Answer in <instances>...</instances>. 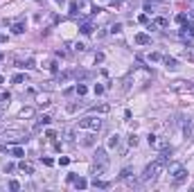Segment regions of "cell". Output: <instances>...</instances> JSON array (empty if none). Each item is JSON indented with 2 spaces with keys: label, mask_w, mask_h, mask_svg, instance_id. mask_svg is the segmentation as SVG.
<instances>
[{
  "label": "cell",
  "mask_w": 194,
  "mask_h": 192,
  "mask_svg": "<svg viewBox=\"0 0 194 192\" xmlns=\"http://www.w3.org/2000/svg\"><path fill=\"white\" fill-rule=\"evenodd\" d=\"M102 61H104V54L97 52V54H95V63H102Z\"/></svg>",
  "instance_id": "cell-37"
},
{
  "label": "cell",
  "mask_w": 194,
  "mask_h": 192,
  "mask_svg": "<svg viewBox=\"0 0 194 192\" xmlns=\"http://www.w3.org/2000/svg\"><path fill=\"white\" fill-rule=\"evenodd\" d=\"M68 163H70V158H66V156L59 158V165H68Z\"/></svg>",
  "instance_id": "cell-39"
},
{
  "label": "cell",
  "mask_w": 194,
  "mask_h": 192,
  "mask_svg": "<svg viewBox=\"0 0 194 192\" xmlns=\"http://www.w3.org/2000/svg\"><path fill=\"white\" fill-rule=\"evenodd\" d=\"M75 185H77V188H79V190H84V188H86V185H88V183H86L84 179H75Z\"/></svg>",
  "instance_id": "cell-26"
},
{
  "label": "cell",
  "mask_w": 194,
  "mask_h": 192,
  "mask_svg": "<svg viewBox=\"0 0 194 192\" xmlns=\"http://www.w3.org/2000/svg\"><path fill=\"white\" fill-rule=\"evenodd\" d=\"M18 167H20V172H25V174H32V172H34V167L29 165V163H25V160H23Z\"/></svg>",
  "instance_id": "cell-13"
},
{
  "label": "cell",
  "mask_w": 194,
  "mask_h": 192,
  "mask_svg": "<svg viewBox=\"0 0 194 192\" xmlns=\"http://www.w3.org/2000/svg\"><path fill=\"white\" fill-rule=\"evenodd\" d=\"M86 90H88V88H86L84 84H77V86H75V93H77V95H86Z\"/></svg>",
  "instance_id": "cell-15"
},
{
  "label": "cell",
  "mask_w": 194,
  "mask_h": 192,
  "mask_svg": "<svg viewBox=\"0 0 194 192\" xmlns=\"http://www.w3.org/2000/svg\"><path fill=\"white\" fill-rule=\"evenodd\" d=\"M63 136H66L68 142H72V140H75V131H72V129H66V131H63Z\"/></svg>",
  "instance_id": "cell-16"
},
{
  "label": "cell",
  "mask_w": 194,
  "mask_h": 192,
  "mask_svg": "<svg viewBox=\"0 0 194 192\" xmlns=\"http://www.w3.org/2000/svg\"><path fill=\"white\" fill-rule=\"evenodd\" d=\"M32 115H34L32 106H23V109H20V118H23V120H25V118H32Z\"/></svg>",
  "instance_id": "cell-12"
},
{
  "label": "cell",
  "mask_w": 194,
  "mask_h": 192,
  "mask_svg": "<svg viewBox=\"0 0 194 192\" xmlns=\"http://www.w3.org/2000/svg\"><path fill=\"white\" fill-rule=\"evenodd\" d=\"M50 115H41V118H39V122H36V127H34V131H41L43 127H45V124H50Z\"/></svg>",
  "instance_id": "cell-6"
},
{
  "label": "cell",
  "mask_w": 194,
  "mask_h": 192,
  "mask_svg": "<svg viewBox=\"0 0 194 192\" xmlns=\"http://www.w3.org/2000/svg\"><path fill=\"white\" fill-rule=\"evenodd\" d=\"M54 2H63V0H54Z\"/></svg>",
  "instance_id": "cell-41"
},
{
  "label": "cell",
  "mask_w": 194,
  "mask_h": 192,
  "mask_svg": "<svg viewBox=\"0 0 194 192\" xmlns=\"http://www.w3.org/2000/svg\"><path fill=\"white\" fill-rule=\"evenodd\" d=\"M185 20H187V16H185V14H178V16H176V23H181V25H183Z\"/></svg>",
  "instance_id": "cell-33"
},
{
  "label": "cell",
  "mask_w": 194,
  "mask_h": 192,
  "mask_svg": "<svg viewBox=\"0 0 194 192\" xmlns=\"http://www.w3.org/2000/svg\"><path fill=\"white\" fill-rule=\"evenodd\" d=\"M169 156H172V149H167V147H165V149L160 151V156H158V158H162V160L167 163V158H169Z\"/></svg>",
  "instance_id": "cell-17"
},
{
  "label": "cell",
  "mask_w": 194,
  "mask_h": 192,
  "mask_svg": "<svg viewBox=\"0 0 194 192\" xmlns=\"http://www.w3.org/2000/svg\"><path fill=\"white\" fill-rule=\"evenodd\" d=\"M106 160H109V158H106V151H104V149H97V151H95V163L106 165Z\"/></svg>",
  "instance_id": "cell-7"
},
{
  "label": "cell",
  "mask_w": 194,
  "mask_h": 192,
  "mask_svg": "<svg viewBox=\"0 0 194 192\" xmlns=\"http://www.w3.org/2000/svg\"><path fill=\"white\" fill-rule=\"evenodd\" d=\"M185 57H187V59H192V61H194V50H185Z\"/></svg>",
  "instance_id": "cell-38"
},
{
  "label": "cell",
  "mask_w": 194,
  "mask_h": 192,
  "mask_svg": "<svg viewBox=\"0 0 194 192\" xmlns=\"http://www.w3.org/2000/svg\"><path fill=\"white\" fill-rule=\"evenodd\" d=\"M93 185H95V188H106L109 183H106V181H99V179L95 176V179H93Z\"/></svg>",
  "instance_id": "cell-21"
},
{
  "label": "cell",
  "mask_w": 194,
  "mask_h": 192,
  "mask_svg": "<svg viewBox=\"0 0 194 192\" xmlns=\"http://www.w3.org/2000/svg\"><path fill=\"white\" fill-rule=\"evenodd\" d=\"M77 5H79V14H84V16H88V14H93V11H95V7H93L90 0H79Z\"/></svg>",
  "instance_id": "cell-4"
},
{
  "label": "cell",
  "mask_w": 194,
  "mask_h": 192,
  "mask_svg": "<svg viewBox=\"0 0 194 192\" xmlns=\"http://www.w3.org/2000/svg\"><path fill=\"white\" fill-rule=\"evenodd\" d=\"M162 170H165V160H162V158H156L153 163L147 165V170H144V174H142V181H153Z\"/></svg>",
  "instance_id": "cell-1"
},
{
  "label": "cell",
  "mask_w": 194,
  "mask_h": 192,
  "mask_svg": "<svg viewBox=\"0 0 194 192\" xmlns=\"http://www.w3.org/2000/svg\"><path fill=\"white\" fill-rule=\"evenodd\" d=\"M135 43L147 45V43H151V39H149V34H135Z\"/></svg>",
  "instance_id": "cell-8"
},
{
  "label": "cell",
  "mask_w": 194,
  "mask_h": 192,
  "mask_svg": "<svg viewBox=\"0 0 194 192\" xmlns=\"http://www.w3.org/2000/svg\"><path fill=\"white\" fill-rule=\"evenodd\" d=\"M111 2H115V0H111Z\"/></svg>",
  "instance_id": "cell-42"
},
{
  "label": "cell",
  "mask_w": 194,
  "mask_h": 192,
  "mask_svg": "<svg viewBox=\"0 0 194 192\" xmlns=\"http://www.w3.org/2000/svg\"><path fill=\"white\" fill-rule=\"evenodd\" d=\"M20 66H23L25 70H32V68H36V63H34V59H27V61H25V63H20Z\"/></svg>",
  "instance_id": "cell-18"
},
{
  "label": "cell",
  "mask_w": 194,
  "mask_h": 192,
  "mask_svg": "<svg viewBox=\"0 0 194 192\" xmlns=\"http://www.w3.org/2000/svg\"><path fill=\"white\" fill-rule=\"evenodd\" d=\"M192 131H194V120H187V122L183 124V133L190 138V136H192Z\"/></svg>",
  "instance_id": "cell-10"
},
{
  "label": "cell",
  "mask_w": 194,
  "mask_h": 192,
  "mask_svg": "<svg viewBox=\"0 0 194 192\" xmlns=\"http://www.w3.org/2000/svg\"><path fill=\"white\" fill-rule=\"evenodd\" d=\"M153 5H156V0H144V11H151Z\"/></svg>",
  "instance_id": "cell-22"
},
{
  "label": "cell",
  "mask_w": 194,
  "mask_h": 192,
  "mask_svg": "<svg viewBox=\"0 0 194 192\" xmlns=\"http://www.w3.org/2000/svg\"><path fill=\"white\" fill-rule=\"evenodd\" d=\"M165 63H167V68H169V70L176 68V59H169V57H167V59H165Z\"/></svg>",
  "instance_id": "cell-27"
},
{
  "label": "cell",
  "mask_w": 194,
  "mask_h": 192,
  "mask_svg": "<svg viewBox=\"0 0 194 192\" xmlns=\"http://www.w3.org/2000/svg\"><path fill=\"white\" fill-rule=\"evenodd\" d=\"M129 145H131V147H135V145H138V136H135V133H131V136H129Z\"/></svg>",
  "instance_id": "cell-29"
},
{
  "label": "cell",
  "mask_w": 194,
  "mask_h": 192,
  "mask_svg": "<svg viewBox=\"0 0 194 192\" xmlns=\"http://www.w3.org/2000/svg\"><path fill=\"white\" fill-rule=\"evenodd\" d=\"M41 160H43V165H48V167H52V165H54V160H52V158H48V156H45V158H41Z\"/></svg>",
  "instance_id": "cell-32"
},
{
  "label": "cell",
  "mask_w": 194,
  "mask_h": 192,
  "mask_svg": "<svg viewBox=\"0 0 194 192\" xmlns=\"http://www.w3.org/2000/svg\"><path fill=\"white\" fill-rule=\"evenodd\" d=\"M156 25H158V27H167L169 20H167V18H158V20H156Z\"/></svg>",
  "instance_id": "cell-28"
},
{
  "label": "cell",
  "mask_w": 194,
  "mask_h": 192,
  "mask_svg": "<svg viewBox=\"0 0 194 192\" xmlns=\"http://www.w3.org/2000/svg\"><path fill=\"white\" fill-rule=\"evenodd\" d=\"M118 142H120V136H118V133H111V136H109V142H106V147L113 149V147H118Z\"/></svg>",
  "instance_id": "cell-9"
},
{
  "label": "cell",
  "mask_w": 194,
  "mask_h": 192,
  "mask_svg": "<svg viewBox=\"0 0 194 192\" xmlns=\"http://www.w3.org/2000/svg\"><path fill=\"white\" fill-rule=\"evenodd\" d=\"M9 100H11V95H9V93H2V95H0V104H2V106L9 104Z\"/></svg>",
  "instance_id": "cell-20"
},
{
  "label": "cell",
  "mask_w": 194,
  "mask_h": 192,
  "mask_svg": "<svg viewBox=\"0 0 194 192\" xmlns=\"http://www.w3.org/2000/svg\"><path fill=\"white\" fill-rule=\"evenodd\" d=\"M93 133H95V131H93ZM93 133H90V136H86V138H84V145H93V142H95V136H93Z\"/></svg>",
  "instance_id": "cell-30"
},
{
  "label": "cell",
  "mask_w": 194,
  "mask_h": 192,
  "mask_svg": "<svg viewBox=\"0 0 194 192\" xmlns=\"http://www.w3.org/2000/svg\"><path fill=\"white\" fill-rule=\"evenodd\" d=\"M2 81H5V79H2V77H0V84H2Z\"/></svg>",
  "instance_id": "cell-40"
},
{
  "label": "cell",
  "mask_w": 194,
  "mask_h": 192,
  "mask_svg": "<svg viewBox=\"0 0 194 192\" xmlns=\"http://www.w3.org/2000/svg\"><path fill=\"white\" fill-rule=\"evenodd\" d=\"M104 93V86H99V84H95V95H102Z\"/></svg>",
  "instance_id": "cell-34"
},
{
  "label": "cell",
  "mask_w": 194,
  "mask_h": 192,
  "mask_svg": "<svg viewBox=\"0 0 194 192\" xmlns=\"http://www.w3.org/2000/svg\"><path fill=\"white\" fill-rule=\"evenodd\" d=\"M11 81H14V84H23V81H25V75H14Z\"/></svg>",
  "instance_id": "cell-24"
},
{
  "label": "cell",
  "mask_w": 194,
  "mask_h": 192,
  "mask_svg": "<svg viewBox=\"0 0 194 192\" xmlns=\"http://www.w3.org/2000/svg\"><path fill=\"white\" fill-rule=\"evenodd\" d=\"M9 188H11V190H20V183H18V181H11V183H9Z\"/></svg>",
  "instance_id": "cell-36"
},
{
  "label": "cell",
  "mask_w": 194,
  "mask_h": 192,
  "mask_svg": "<svg viewBox=\"0 0 194 192\" xmlns=\"http://www.w3.org/2000/svg\"><path fill=\"white\" fill-rule=\"evenodd\" d=\"M104 172H106V165H102V163H99V167H95V176H102Z\"/></svg>",
  "instance_id": "cell-25"
},
{
  "label": "cell",
  "mask_w": 194,
  "mask_h": 192,
  "mask_svg": "<svg viewBox=\"0 0 194 192\" xmlns=\"http://www.w3.org/2000/svg\"><path fill=\"white\" fill-rule=\"evenodd\" d=\"M165 170H167V174L176 176V183H181L183 179L187 176V172L183 170V165L181 163H176V160H172V163H165Z\"/></svg>",
  "instance_id": "cell-2"
},
{
  "label": "cell",
  "mask_w": 194,
  "mask_h": 192,
  "mask_svg": "<svg viewBox=\"0 0 194 192\" xmlns=\"http://www.w3.org/2000/svg\"><path fill=\"white\" fill-rule=\"evenodd\" d=\"M68 11H70L72 16H77V14H79V5H77V2H70V7H68Z\"/></svg>",
  "instance_id": "cell-14"
},
{
  "label": "cell",
  "mask_w": 194,
  "mask_h": 192,
  "mask_svg": "<svg viewBox=\"0 0 194 192\" xmlns=\"http://www.w3.org/2000/svg\"><path fill=\"white\" fill-rule=\"evenodd\" d=\"M11 32H14V34H23V32H25V25H23V18H20L18 23H14V27H11Z\"/></svg>",
  "instance_id": "cell-11"
},
{
  "label": "cell",
  "mask_w": 194,
  "mask_h": 192,
  "mask_svg": "<svg viewBox=\"0 0 194 192\" xmlns=\"http://www.w3.org/2000/svg\"><path fill=\"white\" fill-rule=\"evenodd\" d=\"M11 154H14V156H16V158L25 156V151H23V149H20V147H14V149H11Z\"/></svg>",
  "instance_id": "cell-23"
},
{
  "label": "cell",
  "mask_w": 194,
  "mask_h": 192,
  "mask_svg": "<svg viewBox=\"0 0 194 192\" xmlns=\"http://www.w3.org/2000/svg\"><path fill=\"white\" fill-rule=\"evenodd\" d=\"M81 32H84V34H93V25H90V23H84V25H81Z\"/></svg>",
  "instance_id": "cell-19"
},
{
  "label": "cell",
  "mask_w": 194,
  "mask_h": 192,
  "mask_svg": "<svg viewBox=\"0 0 194 192\" xmlns=\"http://www.w3.org/2000/svg\"><path fill=\"white\" fill-rule=\"evenodd\" d=\"M149 61H160V54H158V52H151V54H149Z\"/></svg>",
  "instance_id": "cell-31"
},
{
  "label": "cell",
  "mask_w": 194,
  "mask_h": 192,
  "mask_svg": "<svg viewBox=\"0 0 194 192\" xmlns=\"http://www.w3.org/2000/svg\"><path fill=\"white\" fill-rule=\"evenodd\" d=\"M36 104H39V109L50 106V93H41V95H36Z\"/></svg>",
  "instance_id": "cell-5"
},
{
  "label": "cell",
  "mask_w": 194,
  "mask_h": 192,
  "mask_svg": "<svg viewBox=\"0 0 194 192\" xmlns=\"http://www.w3.org/2000/svg\"><path fill=\"white\" fill-rule=\"evenodd\" d=\"M75 50H77V52H84L86 45H84V43H75Z\"/></svg>",
  "instance_id": "cell-35"
},
{
  "label": "cell",
  "mask_w": 194,
  "mask_h": 192,
  "mask_svg": "<svg viewBox=\"0 0 194 192\" xmlns=\"http://www.w3.org/2000/svg\"><path fill=\"white\" fill-rule=\"evenodd\" d=\"M79 129L99 131V129H102V120H99V118H95V115H88V118H81V120H79Z\"/></svg>",
  "instance_id": "cell-3"
}]
</instances>
